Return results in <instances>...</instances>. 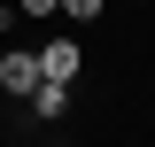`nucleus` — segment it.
Returning <instances> with one entry per match:
<instances>
[{"mask_svg":"<svg viewBox=\"0 0 155 147\" xmlns=\"http://www.w3.org/2000/svg\"><path fill=\"white\" fill-rule=\"evenodd\" d=\"M0 93H8L16 109L39 93V47H0Z\"/></svg>","mask_w":155,"mask_h":147,"instance_id":"obj_1","label":"nucleus"},{"mask_svg":"<svg viewBox=\"0 0 155 147\" xmlns=\"http://www.w3.org/2000/svg\"><path fill=\"white\" fill-rule=\"evenodd\" d=\"M62 16H70V23H101V16H109V0H62Z\"/></svg>","mask_w":155,"mask_h":147,"instance_id":"obj_4","label":"nucleus"},{"mask_svg":"<svg viewBox=\"0 0 155 147\" xmlns=\"http://www.w3.org/2000/svg\"><path fill=\"white\" fill-rule=\"evenodd\" d=\"M16 16H31V23H47V16H62V0H16Z\"/></svg>","mask_w":155,"mask_h":147,"instance_id":"obj_5","label":"nucleus"},{"mask_svg":"<svg viewBox=\"0 0 155 147\" xmlns=\"http://www.w3.org/2000/svg\"><path fill=\"white\" fill-rule=\"evenodd\" d=\"M70 93H78V85H54V77H39V93L23 101V109H31L39 124H62V116H70Z\"/></svg>","mask_w":155,"mask_h":147,"instance_id":"obj_3","label":"nucleus"},{"mask_svg":"<svg viewBox=\"0 0 155 147\" xmlns=\"http://www.w3.org/2000/svg\"><path fill=\"white\" fill-rule=\"evenodd\" d=\"M78 39H39V77H54V85H78Z\"/></svg>","mask_w":155,"mask_h":147,"instance_id":"obj_2","label":"nucleus"}]
</instances>
